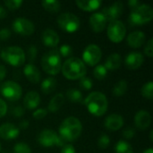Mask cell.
<instances>
[{"label": "cell", "instance_id": "obj_25", "mask_svg": "<svg viewBox=\"0 0 153 153\" xmlns=\"http://www.w3.org/2000/svg\"><path fill=\"white\" fill-rule=\"evenodd\" d=\"M64 102H65V97L63 94L58 93V94L55 95L51 99V100L48 104V110L50 112H56L57 110H59L61 108Z\"/></svg>", "mask_w": 153, "mask_h": 153}, {"label": "cell", "instance_id": "obj_38", "mask_svg": "<svg viewBox=\"0 0 153 153\" xmlns=\"http://www.w3.org/2000/svg\"><path fill=\"white\" fill-rule=\"evenodd\" d=\"M152 39H150L148 40V42L146 43V46L144 48V53L146 54V56L148 57H152L153 55V48H152Z\"/></svg>", "mask_w": 153, "mask_h": 153}, {"label": "cell", "instance_id": "obj_29", "mask_svg": "<svg viewBox=\"0 0 153 153\" xmlns=\"http://www.w3.org/2000/svg\"><path fill=\"white\" fill-rule=\"evenodd\" d=\"M66 97L69 101L73 103H81L82 101V94L80 91L75 89H70L66 92Z\"/></svg>", "mask_w": 153, "mask_h": 153}, {"label": "cell", "instance_id": "obj_1", "mask_svg": "<svg viewBox=\"0 0 153 153\" xmlns=\"http://www.w3.org/2000/svg\"><path fill=\"white\" fill-rule=\"evenodd\" d=\"M82 131L80 120L74 117L65 118L59 126V136L65 142H73L79 138Z\"/></svg>", "mask_w": 153, "mask_h": 153}, {"label": "cell", "instance_id": "obj_21", "mask_svg": "<svg viewBox=\"0 0 153 153\" xmlns=\"http://www.w3.org/2000/svg\"><path fill=\"white\" fill-rule=\"evenodd\" d=\"M145 41V34L143 31L136 30L130 33L127 37V43L131 48H138L143 46Z\"/></svg>", "mask_w": 153, "mask_h": 153}, {"label": "cell", "instance_id": "obj_36", "mask_svg": "<svg viewBox=\"0 0 153 153\" xmlns=\"http://www.w3.org/2000/svg\"><path fill=\"white\" fill-rule=\"evenodd\" d=\"M109 143H110V139L109 137L105 134H102L100 135V137L99 138V141H98V145L100 149H107L109 145Z\"/></svg>", "mask_w": 153, "mask_h": 153}, {"label": "cell", "instance_id": "obj_18", "mask_svg": "<svg viewBox=\"0 0 153 153\" xmlns=\"http://www.w3.org/2000/svg\"><path fill=\"white\" fill-rule=\"evenodd\" d=\"M20 134L19 128L10 123H5L0 126V137L4 140H13L18 137Z\"/></svg>", "mask_w": 153, "mask_h": 153}, {"label": "cell", "instance_id": "obj_33", "mask_svg": "<svg viewBox=\"0 0 153 153\" xmlns=\"http://www.w3.org/2000/svg\"><path fill=\"white\" fill-rule=\"evenodd\" d=\"M13 153H31V150L27 143H18L13 147Z\"/></svg>", "mask_w": 153, "mask_h": 153}, {"label": "cell", "instance_id": "obj_31", "mask_svg": "<svg viewBox=\"0 0 153 153\" xmlns=\"http://www.w3.org/2000/svg\"><path fill=\"white\" fill-rule=\"evenodd\" d=\"M107 74H108V70L106 69V67L103 65H96V67L93 70V75L99 81L104 80L105 77L107 76Z\"/></svg>", "mask_w": 153, "mask_h": 153}, {"label": "cell", "instance_id": "obj_30", "mask_svg": "<svg viewBox=\"0 0 153 153\" xmlns=\"http://www.w3.org/2000/svg\"><path fill=\"white\" fill-rule=\"evenodd\" d=\"M116 153H134L132 145L126 141H119L115 146Z\"/></svg>", "mask_w": 153, "mask_h": 153}, {"label": "cell", "instance_id": "obj_47", "mask_svg": "<svg viewBox=\"0 0 153 153\" xmlns=\"http://www.w3.org/2000/svg\"><path fill=\"white\" fill-rule=\"evenodd\" d=\"M6 76V68L4 65H0V82L3 81Z\"/></svg>", "mask_w": 153, "mask_h": 153}, {"label": "cell", "instance_id": "obj_40", "mask_svg": "<svg viewBox=\"0 0 153 153\" xmlns=\"http://www.w3.org/2000/svg\"><path fill=\"white\" fill-rule=\"evenodd\" d=\"M135 135V130L131 127H127L123 131V136L126 139H132Z\"/></svg>", "mask_w": 153, "mask_h": 153}, {"label": "cell", "instance_id": "obj_19", "mask_svg": "<svg viewBox=\"0 0 153 153\" xmlns=\"http://www.w3.org/2000/svg\"><path fill=\"white\" fill-rule=\"evenodd\" d=\"M41 39L43 44L49 48H55L59 43L58 34L51 29H46L43 30L41 34Z\"/></svg>", "mask_w": 153, "mask_h": 153}, {"label": "cell", "instance_id": "obj_2", "mask_svg": "<svg viewBox=\"0 0 153 153\" xmlns=\"http://www.w3.org/2000/svg\"><path fill=\"white\" fill-rule=\"evenodd\" d=\"M84 104L88 111L95 117L103 116L107 112L108 105L107 97L100 91H93L90 93L85 99Z\"/></svg>", "mask_w": 153, "mask_h": 153}, {"label": "cell", "instance_id": "obj_35", "mask_svg": "<svg viewBox=\"0 0 153 153\" xmlns=\"http://www.w3.org/2000/svg\"><path fill=\"white\" fill-rule=\"evenodd\" d=\"M57 50H58L60 56H62V57H69L73 53V49L69 45H63Z\"/></svg>", "mask_w": 153, "mask_h": 153}, {"label": "cell", "instance_id": "obj_10", "mask_svg": "<svg viewBox=\"0 0 153 153\" xmlns=\"http://www.w3.org/2000/svg\"><path fill=\"white\" fill-rule=\"evenodd\" d=\"M126 33V26L121 21L117 20L109 22L108 26V37L112 42L114 43L121 42L125 39Z\"/></svg>", "mask_w": 153, "mask_h": 153}, {"label": "cell", "instance_id": "obj_22", "mask_svg": "<svg viewBox=\"0 0 153 153\" xmlns=\"http://www.w3.org/2000/svg\"><path fill=\"white\" fill-rule=\"evenodd\" d=\"M40 103V97L36 91H29L23 100L24 108L27 109H35Z\"/></svg>", "mask_w": 153, "mask_h": 153}, {"label": "cell", "instance_id": "obj_7", "mask_svg": "<svg viewBox=\"0 0 153 153\" xmlns=\"http://www.w3.org/2000/svg\"><path fill=\"white\" fill-rule=\"evenodd\" d=\"M57 24L63 30L72 33L79 30L81 22L75 14L72 13H64L57 17Z\"/></svg>", "mask_w": 153, "mask_h": 153}, {"label": "cell", "instance_id": "obj_24", "mask_svg": "<svg viewBox=\"0 0 153 153\" xmlns=\"http://www.w3.org/2000/svg\"><path fill=\"white\" fill-rule=\"evenodd\" d=\"M121 64H122L121 56L119 54L115 53L110 55L107 58L104 66L106 67L107 70H117L121 66Z\"/></svg>", "mask_w": 153, "mask_h": 153}, {"label": "cell", "instance_id": "obj_15", "mask_svg": "<svg viewBox=\"0 0 153 153\" xmlns=\"http://www.w3.org/2000/svg\"><path fill=\"white\" fill-rule=\"evenodd\" d=\"M152 123V117L148 111L140 110L136 113L134 117V124L136 128L139 130H146Z\"/></svg>", "mask_w": 153, "mask_h": 153}, {"label": "cell", "instance_id": "obj_44", "mask_svg": "<svg viewBox=\"0 0 153 153\" xmlns=\"http://www.w3.org/2000/svg\"><path fill=\"white\" fill-rule=\"evenodd\" d=\"M61 153H76L75 149L72 144H65L62 148Z\"/></svg>", "mask_w": 153, "mask_h": 153}, {"label": "cell", "instance_id": "obj_6", "mask_svg": "<svg viewBox=\"0 0 153 153\" xmlns=\"http://www.w3.org/2000/svg\"><path fill=\"white\" fill-rule=\"evenodd\" d=\"M153 18V11L151 5L141 4L131 12L129 16V23L131 25H143L151 22Z\"/></svg>", "mask_w": 153, "mask_h": 153}, {"label": "cell", "instance_id": "obj_27", "mask_svg": "<svg viewBox=\"0 0 153 153\" xmlns=\"http://www.w3.org/2000/svg\"><path fill=\"white\" fill-rule=\"evenodd\" d=\"M41 4L44 9L49 13H57L61 9V4L56 0H44Z\"/></svg>", "mask_w": 153, "mask_h": 153}, {"label": "cell", "instance_id": "obj_12", "mask_svg": "<svg viewBox=\"0 0 153 153\" xmlns=\"http://www.w3.org/2000/svg\"><path fill=\"white\" fill-rule=\"evenodd\" d=\"M13 30L22 36H30L35 30L33 22L26 18H17L13 22Z\"/></svg>", "mask_w": 153, "mask_h": 153}, {"label": "cell", "instance_id": "obj_51", "mask_svg": "<svg viewBox=\"0 0 153 153\" xmlns=\"http://www.w3.org/2000/svg\"><path fill=\"white\" fill-rule=\"evenodd\" d=\"M150 138H151V141L152 142V141H153V138H152V131H151V133H150Z\"/></svg>", "mask_w": 153, "mask_h": 153}, {"label": "cell", "instance_id": "obj_11", "mask_svg": "<svg viewBox=\"0 0 153 153\" xmlns=\"http://www.w3.org/2000/svg\"><path fill=\"white\" fill-rule=\"evenodd\" d=\"M102 52L99 46L91 44L85 48L82 53V59L83 63L90 66L96 65L101 59Z\"/></svg>", "mask_w": 153, "mask_h": 153}, {"label": "cell", "instance_id": "obj_50", "mask_svg": "<svg viewBox=\"0 0 153 153\" xmlns=\"http://www.w3.org/2000/svg\"><path fill=\"white\" fill-rule=\"evenodd\" d=\"M143 153H153V150L152 148H150V149H148V150H145Z\"/></svg>", "mask_w": 153, "mask_h": 153}, {"label": "cell", "instance_id": "obj_3", "mask_svg": "<svg viewBox=\"0 0 153 153\" xmlns=\"http://www.w3.org/2000/svg\"><path fill=\"white\" fill-rule=\"evenodd\" d=\"M64 76L69 80H77L84 77L87 69L85 64L77 57L68 58L61 67Z\"/></svg>", "mask_w": 153, "mask_h": 153}, {"label": "cell", "instance_id": "obj_45", "mask_svg": "<svg viewBox=\"0 0 153 153\" xmlns=\"http://www.w3.org/2000/svg\"><path fill=\"white\" fill-rule=\"evenodd\" d=\"M7 112V106L4 100L0 99V117H3Z\"/></svg>", "mask_w": 153, "mask_h": 153}, {"label": "cell", "instance_id": "obj_49", "mask_svg": "<svg viewBox=\"0 0 153 153\" xmlns=\"http://www.w3.org/2000/svg\"><path fill=\"white\" fill-rule=\"evenodd\" d=\"M6 15H7V13H6L5 9L3 6L0 5V19H3V18L6 17Z\"/></svg>", "mask_w": 153, "mask_h": 153}, {"label": "cell", "instance_id": "obj_48", "mask_svg": "<svg viewBox=\"0 0 153 153\" xmlns=\"http://www.w3.org/2000/svg\"><path fill=\"white\" fill-rule=\"evenodd\" d=\"M19 127L20 129H22V130H25L29 127V121L28 120H22L20 122V125H19Z\"/></svg>", "mask_w": 153, "mask_h": 153}, {"label": "cell", "instance_id": "obj_17", "mask_svg": "<svg viewBox=\"0 0 153 153\" xmlns=\"http://www.w3.org/2000/svg\"><path fill=\"white\" fill-rule=\"evenodd\" d=\"M104 126L109 131H117L124 126V119L119 114L114 113L106 117Z\"/></svg>", "mask_w": 153, "mask_h": 153}, {"label": "cell", "instance_id": "obj_43", "mask_svg": "<svg viewBox=\"0 0 153 153\" xmlns=\"http://www.w3.org/2000/svg\"><path fill=\"white\" fill-rule=\"evenodd\" d=\"M28 54H29V60L33 62L36 56H37V48L35 46H30L29 48V51H28Z\"/></svg>", "mask_w": 153, "mask_h": 153}, {"label": "cell", "instance_id": "obj_32", "mask_svg": "<svg viewBox=\"0 0 153 153\" xmlns=\"http://www.w3.org/2000/svg\"><path fill=\"white\" fill-rule=\"evenodd\" d=\"M142 95L148 99V100H152L153 98V82H149L147 83H145L141 90Z\"/></svg>", "mask_w": 153, "mask_h": 153}, {"label": "cell", "instance_id": "obj_13", "mask_svg": "<svg viewBox=\"0 0 153 153\" xmlns=\"http://www.w3.org/2000/svg\"><path fill=\"white\" fill-rule=\"evenodd\" d=\"M123 12H124V5L120 1H117L111 5L105 7L101 13L105 16L107 22H111L117 21L122 15Z\"/></svg>", "mask_w": 153, "mask_h": 153}, {"label": "cell", "instance_id": "obj_5", "mask_svg": "<svg viewBox=\"0 0 153 153\" xmlns=\"http://www.w3.org/2000/svg\"><path fill=\"white\" fill-rule=\"evenodd\" d=\"M1 58L13 66H21L25 62V54L19 47L4 48L0 53Z\"/></svg>", "mask_w": 153, "mask_h": 153}, {"label": "cell", "instance_id": "obj_14", "mask_svg": "<svg viewBox=\"0 0 153 153\" xmlns=\"http://www.w3.org/2000/svg\"><path fill=\"white\" fill-rule=\"evenodd\" d=\"M89 23L94 32H101L106 28L107 20L102 13H95L91 15Z\"/></svg>", "mask_w": 153, "mask_h": 153}, {"label": "cell", "instance_id": "obj_52", "mask_svg": "<svg viewBox=\"0 0 153 153\" xmlns=\"http://www.w3.org/2000/svg\"><path fill=\"white\" fill-rule=\"evenodd\" d=\"M0 152H1V144H0Z\"/></svg>", "mask_w": 153, "mask_h": 153}, {"label": "cell", "instance_id": "obj_23", "mask_svg": "<svg viewBox=\"0 0 153 153\" xmlns=\"http://www.w3.org/2000/svg\"><path fill=\"white\" fill-rule=\"evenodd\" d=\"M101 4L102 3L100 0H91V1L77 0L76 1V4L78 5V7L80 9L84 10V11H88V12H91V11L97 10L98 8H100Z\"/></svg>", "mask_w": 153, "mask_h": 153}, {"label": "cell", "instance_id": "obj_42", "mask_svg": "<svg viewBox=\"0 0 153 153\" xmlns=\"http://www.w3.org/2000/svg\"><path fill=\"white\" fill-rule=\"evenodd\" d=\"M11 36V31L7 28H4L0 30V39L1 40H6L10 38Z\"/></svg>", "mask_w": 153, "mask_h": 153}, {"label": "cell", "instance_id": "obj_26", "mask_svg": "<svg viewBox=\"0 0 153 153\" xmlns=\"http://www.w3.org/2000/svg\"><path fill=\"white\" fill-rule=\"evenodd\" d=\"M56 86V81L53 77L46 78L41 83V91L44 94H50L53 92Z\"/></svg>", "mask_w": 153, "mask_h": 153}, {"label": "cell", "instance_id": "obj_8", "mask_svg": "<svg viewBox=\"0 0 153 153\" xmlns=\"http://www.w3.org/2000/svg\"><path fill=\"white\" fill-rule=\"evenodd\" d=\"M0 93L9 101H16L22 97V87L15 82L7 81L0 85Z\"/></svg>", "mask_w": 153, "mask_h": 153}, {"label": "cell", "instance_id": "obj_4", "mask_svg": "<svg viewBox=\"0 0 153 153\" xmlns=\"http://www.w3.org/2000/svg\"><path fill=\"white\" fill-rule=\"evenodd\" d=\"M41 66L47 74L50 75L57 74L62 67L61 56L58 50L52 49L47 52L41 59Z\"/></svg>", "mask_w": 153, "mask_h": 153}, {"label": "cell", "instance_id": "obj_39", "mask_svg": "<svg viewBox=\"0 0 153 153\" xmlns=\"http://www.w3.org/2000/svg\"><path fill=\"white\" fill-rule=\"evenodd\" d=\"M48 114V111L44 108H39L37 109L36 111L33 112V117L37 120H39V119H42L44 118Z\"/></svg>", "mask_w": 153, "mask_h": 153}, {"label": "cell", "instance_id": "obj_9", "mask_svg": "<svg viewBox=\"0 0 153 153\" xmlns=\"http://www.w3.org/2000/svg\"><path fill=\"white\" fill-rule=\"evenodd\" d=\"M38 142L43 147H52L55 145L63 147L65 144V142L58 134H56V132L49 129H45L39 133Z\"/></svg>", "mask_w": 153, "mask_h": 153}, {"label": "cell", "instance_id": "obj_16", "mask_svg": "<svg viewBox=\"0 0 153 153\" xmlns=\"http://www.w3.org/2000/svg\"><path fill=\"white\" fill-rule=\"evenodd\" d=\"M144 58L143 54L140 52H131L126 57V65L130 70H136L142 66L143 64Z\"/></svg>", "mask_w": 153, "mask_h": 153}, {"label": "cell", "instance_id": "obj_37", "mask_svg": "<svg viewBox=\"0 0 153 153\" xmlns=\"http://www.w3.org/2000/svg\"><path fill=\"white\" fill-rule=\"evenodd\" d=\"M22 4V0H7L4 2V4L6 7H8L10 10H16L18 9Z\"/></svg>", "mask_w": 153, "mask_h": 153}, {"label": "cell", "instance_id": "obj_20", "mask_svg": "<svg viewBox=\"0 0 153 153\" xmlns=\"http://www.w3.org/2000/svg\"><path fill=\"white\" fill-rule=\"evenodd\" d=\"M23 73L27 80L32 83H38L40 81V73L33 64H28L23 68Z\"/></svg>", "mask_w": 153, "mask_h": 153}, {"label": "cell", "instance_id": "obj_28", "mask_svg": "<svg viewBox=\"0 0 153 153\" xmlns=\"http://www.w3.org/2000/svg\"><path fill=\"white\" fill-rule=\"evenodd\" d=\"M127 91V82L125 80H121L117 82L113 88V95L116 97H121L125 95Z\"/></svg>", "mask_w": 153, "mask_h": 153}, {"label": "cell", "instance_id": "obj_34", "mask_svg": "<svg viewBox=\"0 0 153 153\" xmlns=\"http://www.w3.org/2000/svg\"><path fill=\"white\" fill-rule=\"evenodd\" d=\"M79 85H80V87H81L82 90L88 91V90H91V89L92 88V81H91V78L82 77V78L80 79Z\"/></svg>", "mask_w": 153, "mask_h": 153}, {"label": "cell", "instance_id": "obj_41", "mask_svg": "<svg viewBox=\"0 0 153 153\" xmlns=\"http://www.w3.org/2000/svg\"><path fill=\"white\" fill-rule=\"evenodd\" d=\"M12 113L13 115V117H22V115L24 114V109L21 106H17V107H14L12 110Z\"/></svg>", "mask_w": 153, "mask_h": 153}, {"label": "cell", "instance_id": "obj_46", "mask_svg": "<svg viewBox=\"0 0 153 153\" xmlns=\"http://www.w3.org/2000/svg\"><path fill=\"white\" fill-rule=\"evenodd\" d=\"M141 4H141L138 0H130V1L128 2V5H129V7L132 9V11L134 10V9H136L137 7H139Z\"/></svg>", "mask_w": 153, "mask_h": 153}]
</instances>
